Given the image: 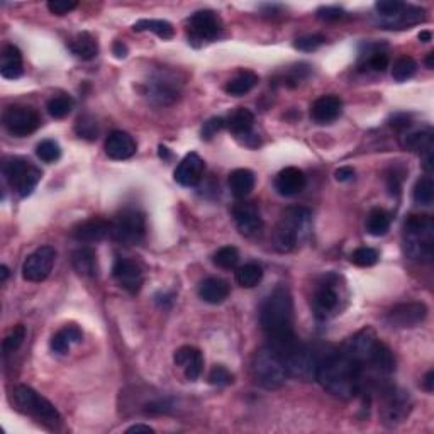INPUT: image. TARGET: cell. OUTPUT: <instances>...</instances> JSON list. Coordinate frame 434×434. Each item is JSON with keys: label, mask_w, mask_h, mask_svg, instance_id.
<instances>
[{"label": "cell", "mask_w": 434, "mask_h": 434, "mask_svg": "<svg viewBox=\"0 0 434 434\" xmlns=\"http://www.w3.org/2000/svg\"><path fill=\"white\" fill-rule=\"evenodd\" d=\"M294 304L290 290L285 285H278L260 309V324L268 338L270 348L283 356L299 341L294 333Z\"/></svg>", "instance_id": "cell-1"}, {"label": "cell", "mask_w": 434, "mask_h": 434, "mask_svg": "<svg viewBox=\"0 0 434 434\" xmlns=\"http://www.w3.org/2000/svg\"><path fill=\"white\" fill-rule=\"evenodd\" d=\"M316 380L334 397L348 401L363 392L365 375L362 367L341 350L319 358Z\"/></svg>", "instance_id": "cell-2"}, {"label": "cell", "mask_w": 434, "mask_h": 434, "mask_svg": "<svg viewBox=\"0 0 434 434\" xmlns=\"http://www.w3.org/2000/svg\"><path fill=\"white\" fill-rule=\"evenodd\" d=\"M404 248L412 260L429 261L434 249V221L428 214H411L404 226Z\"/></svg>", "instance_id": "cell-3"}, {"label": "cell", "mask_w": 434, "mask_h": 434, "mask_svg": "<svg viewBox=\"0 0 434 434\" xmlns=\"http://www.w3.org/2000/svg\"><path fill=\"white\" fill-rule=\"evenodd\" d=\"M251 373L256 384L268 390L280 389L289 378V372H287L283 358L270 346L261 348L253 356Z\"/></svg>", "instance_id": "cell-4"}, {"label": "cell", "mask_w": 434, "mask_h": 434, "mask_svg": "<svg viewBox=\"0 0 434 434\" xmlns=\"http://www.w3.org/2000/svg\"><path fill=\"white\" fill-rule=\"evenodd\" d=\"M311 221V212L304 207H289L283 210L280 221L273 231V244L277 251L289 253L297 246L300 236L306 233Z\"/></svg>", "instance_id": "cell-5"}, {"label": "cell", "mask_w": 434, "mask_h": 434, "mask_svg": "<svg viewBox=\"0 0 434 434\" xmlns=\"http://www.w3.org/2000/svg\"><path fill=\"white\" fill-rule=\"evenodd\" d=\"M12 394H14L16 406L25 414L33 416V418H36L40 423L46 424L51 429H58L62 426V416H59L57 407L31 387L17 385Z\"/></svg>", "instance_id": "cell-6"}, {"label": "cell", "mask_w": 434, "mask_h": 434, "mask_svg": "<svg viewBox=\"0 0 434 434\" xmlns=\"http://www.w3.org/2000/svg\"><path fill=\"white\" fill-rule=\"evenodd\" d=\"M2 171L12 190L21 197L31 195L42 177L41 170L38 166H34L31 161L24 160V158L17 156L4 161Z\"/></svg>", "instance_id": "cell-7"}, {"label": "cell", "mask_w": 434, "mask_h": 434, "mask_svg": "<svg viewBox=\"0 0 434 434\" xmlns=\"http://www.w3.org/2000/svg\"><path fill=\"white\" fill-rule=\"evenodd\" d=\"M146 233L144 214L135 207L122 209L121 212L110 221V236L118 243L132 246L143 241Z\"/></svg>", "instance_id": "cell-8"}, {"label": "cell", "mask_w": 434, "mask_h": 434, "mask_svg": "<svg viewBox=\"0 0 434 434\" xmlns=\"http://www.w3.org/2000/svg\"><path fill=\"white\" fill-rule=\"evenodd\" d=\"M375 392L382 399V419L389 426H397L411 412V397L409 392L397 389V387L389 384H378Z\"/></svg>", "instance_id": "cell-9"}, {"label": "cell", "mask_w": 434, "mask_h": 434, "mask_svg": "<svg viewBox=\"0 0 434 434\" xmlns=\"http://www.w3.org/2000/svg\"><path fill=\"white\" fill-rule=\"evenodd\" d=\"M282 358L283 363H285L287 372H289V377H295L304 382L316 380L317 367H319V355L309 345L297 341Z\"/></svg>", "instance_id": "cell-10"}, {"label": "cell", "mask_w": 434, "mask_h": 434, "mask_svg": "<svg viewBox=\"0 0 434 434\" xmlns=\"http://www.w3.org/2000/svg\"><path fill=\"white\" fill-rule=\"evenodd\" d=\"M343 294L336 277L324 278L312 295V312L317 321H328L341 311Z\"/></svg>", "instance_id": "cell-11"}, {"label": "cell", "mask_w": 434, "mask_h": 434, "mask_svg": "<svg viewBox=\"0 0 434 434\" xmlns=\"http://www.w3.org/2000/svg\"><path fill=\"white\" fill-rule=\"evenodd\" d=\"M180 88H182V81L173 72L160 70L153 73L146 81V97L154 105H169L177 101Z\"/></svg>", "instance_id": "cell-12"}, {"label": "cell", "mask_w": 434, "mask_h": 434, "mask_svg": "<svg viewBox=\"0 0 434 434\" xmlns=\"http://www.w3.org/2000/svg\"><path fill=\"white\" fill-rule=\"evenodd\" d=\"M41 124V118L33 107L12 105L4 113V126L12 136L24 137L33 135Z\"/></svg>", "instance_id": "cell-13"}, {"label": "cell", "mask_w": 434, "mask_h": 434, "mask_svg": "<svg viewBox=\"0 0 434 434\" xmlns=\"http://www.w3.org/2000/svg\"><path fill=\"white\" fill-rule=\"evenodd\" d=\"M222 24L214 11H199L188 19V38L192 41L209 42L219 38Z\"/></svg>", "instance_id": "cell-14"}, {"label": "cell", "mask_w": 434, "mask_h": 434, "mask_svg": "<svg viewBox=\"0 0 434 434\" xmlns=\"http://www.w3.org/2000/svg\"><path fill=\"white\" fill-rule=\"evenodd\" d=\"M57 251L51 246H42L25 258L23 265V277L28 282H42L53 270Z\"/></svg>", "instance_id": "cell-15"}, {"label": "cell", "mask_w": 434, "mask_h": 434, "mask_svg": "<svg viewBox=\"0 0 434 434\" xmlns=\"http://www.w3.org/2000/svg\"><path fill=\"white\" fill-rule=\"evenodd\" d=\"M428 316V307L423 302H407L399 304L392 311L387 312L385 322L394 329L416 328Z\"/></svg>", "instance_id": "cell-16"}, {"label": "cell", "mask_w": 434, "mask_h": 434, "mask_svg": "<svg viewBox=\"0 0 434 434\" xmlns=\"http://www.w3.org/2000/svg\"><path fill=\"white\" fill-rule=\"evenodd\" d=\"M113 277L114 280L119 283V287H122L124 290H127L129 294H137L143 287L144 275L141 266L136 261L127 260V258H119L113 266Z\"/></svg>", "instance_id": "cell-17"}, {"label": "cell", "mask_w": 434, "mask_h": 434, "mask_svg": "<svg viewBox=\"0 0 434 434\" xmlns=\"http://www.w3.org/2000/svg\"><path fill=\"white\" fill-rule=\"evenodd\" d=\"M233 217L239 233L244 236H255L263 227L260 210L253 202H238L233 207Z\"/></svg>", "instance_id": "cell-18"}, {"label": "cell", "mask_w": 434, "mask_h": 434, "mask_svg": "<svg viewBox=\"0 0 434 434\" xmlns=\"http://www.w3.org/2000/svg\"><path fill=\"white\" fill-rule=\"evenodd\" d=\"M205 163L197 153H188L175 170V182L182 187H195L204 175Z\"/></svg>", "instance_id": "cell-19"}, {"label": "cell", "mask_w": 434, "mask_h": 434, "mask_svg": "<svg viewBox=\"0 0 434 434\" xmlns=\"http://www.w3.org/2000/svg\"><path fill=\"white\" fill-rule=\"evenodd\" d=\"M72 236L80 243H97L110 236V221L102 217H92L73 227Z\"/></svg>", "instance_id": "cell-20"}, {"label": "cell", "mask_w": 434, "mask_h": 434, "mask_svg": "<svg viewBox=\"0 0 434 434\" xmlns=\"http://www.w3.org/2000/svg\"><path fill=\"white\" fill-rule=\"evenodd\" d=\"M173 360L175 365L183 370V375H185L187 380L195 382L200 377L202 367H204V358H202V353L197 348L182 346L180 350H177Z\"/></svg>", "instance_id": "cell-21"}, {"label": "cell", "mask_w": 434, "mask_h": 434, "mask_svg": "<svg viewBox=\"0 0 434 434\" xmlns=\"http://www.w3.org/2000/svg\"><path fill=\"white\" fill-rule=\"evenodd\" d=\"M306 187V175L295 166H287L275 178V188L283 197H294Z\"/></svg>", "instance_id": "cell-22"}, {"label": "cell", "mask_w": 434, "mask_h": 434, "mask_svg": "<svg viewBox=\"0 0 434 434\" xmlns=\"http://www.w3.org/2000/svg\"><path fill=\"white\" fill-rule=\"evenodd\" d=\"M136 153V141L124 131L110 132L105 139V154L110 160H127Z\"/></svg>", "instance_id": "cell-23"}, {"label": "cell", "mask_w": 434, "mask_h": 434, "mask_svg": "<svg viewBox=\"0 0 434 434\" xmlns=\"http://www.w3.org/2000/svg\"><path fill=\"white\" fill-rule=\"evenodd\" d=\"M343 102L336 96H322L311 105V118L317 124H329L336 121L341 114Z\"/></svg>", "instance_id": "cell-24"}, {"label": "cell", "mask_w": 434, "mask_h": 434, "mask_svg": "<svg viewBox=\"0 0 434 434\" xmlns=\"http://www.w3.org/2000/svg\"><path fill=\"white\" fill-rule=\"evenodd\" d=\"M360 67L363 70L370 68L373 72H385L389 67V55H387L385 46L378 42L363 45L362 53H360Z\"/></svg>", "instance_id": "cell-25"}, {"label": "cell", "mask_w": 434, "mask_h": 434, "mask_svg": "<svg viewBox=\"0 0 434 434\" xmlns=\"http://www.w3.org/2000/svg\"><path fill=\"white\" fill-rule=\"evenodd\" d=\"M199 297L207 304H222L229 297V285L217 277H209L199 285Z\"/></svg>", "instance_id": "cell-26"}, {"label": "cell", "mask_w": 434, "mask_h": 434, "mask_svg": "<svg viewBox=\"0 0 434 434\" xmlns=\"http://www.w3.org/2000/svg\"><path fill=\"white\" fill-rule=\"evenodd\" d=\"M23 53L14 45H7L2 51V64H0V75L4 79L16 80L23 75Z\"/></svg>", "instance_id": "cell-27"}, {"label": "cell", "mask_w": 434, "mask_h": 434, "mask_svg": "<svg viewBox=\"0 0 434 434\" xmlns=\"http://www.w3.org/2000/svg\"><path fill=\"white\" fill-rule=\"evenodd\" d=\"M72 265L75 272L81 277H96L97 275V256L92 248H79L73 251Z\"/></svg>", "instance_id": "cell-28"}, {"label": "cell", "mask_w": 434, "mask_h": 434, "mask_svg": "<svg viewBox=\"0 0 434 434\" xmlns=\"http://www.w3.org/2000/svg\"><path fill=\"white\" fill-rule=\"evenodd\" d=\"M229 188L236 199H244L255 188V173L248 169H238L229 175Z\"/></svg>", "instance_id": "cell-29"}, {"label": "cell", "mask_w": 434, "mask_h": 434, "mask_svg": "<svg viewBox=\"0 0 434 434\" xmlns=\"http://www.w3.org/2000/svg\"><path fill=\"white\" fill-rule=\"evenodd\" d=\"M68 46H70L72 53L75 55L76 58L85 59V62H90V59H93L98 55V45L96 38L88 33L76 34V36L68 42Z\"/></svg>", "instance_id": "cell-30"}, {"label": "cell", "mask_w": 434, "mask_h": 434, "mask_svg": "<svg viewBox=\"0 0 434 434\" xmlns=\"http://www.w3.org/2000/svg\"><path fill=\"white\" fill-rule=\"evenodd\" d=\"M226 126L236 137H243L251 132L253 126H255V115L249 109L239 107L236 109L233 114L229 115V119L226 121Z\"/></svg>", "instance_id": "cell-31"}, {"label": "cell", "mask_w": 434, "mask_h": 434, "mask_svg": "<svg viewBox=\"0 0 434 434\" xmlns=\"http://www.w3.org/2000/svg\"><path fill=\"white\" fill-rule=\"evenodd\" d=\"M258 75L253 72H241L238 73V75L234 76V79H231L226 84V93H229V96H234V97H241L244 96V93L251 92L253 88L256 87L258 84Z\"/></svg>", "instance_id": "cell-32"}, {"label": "cell", "mask_w": 434, "mask_h": 434, "mask_svg": "<svg viewBox=\"0 0 434 434\" xmlns=\"http://www.w3.org/2000/svg\"><path fill=\"white\" fill-rule=\"evenodd\" d=\"M390 222H392V216L390 212H387L385 209L375 207L368 212L367 216V233L375 238L385 236L390 229Z\"/></svg>", "instance_id": "cell-33"}, {"label": "cell", "mask_w": 434, "mask_h": 434, "mask_svg": "<svg viewBox=\"0 0 434 434\" xmlns=\"http://www.w3.org/2000/svg\"><path fill=\"white\" fill-rule=\"evenodd\" d=\"M132 29L137 33H141V31L154 33L158 38H161V40H171L175 34L173 25H171L169 21H163V19H141V21H137L135 25H132Z\"/></svg>", "instance_id": "cell-34"}, {"label": "cell", "mask_w": 434, "mask_h": 434, "mask_svg": "<svg viewBox=\"0 0 434 434\" xmlns=\"http://www.w3.org/2000/svg\"><path fill=\"white\" fill-rule=\"evenodd\" d=\"M263 278V268L256 263H246L236 270V282L243 289H253Z\"/></svg>", "instance_id": "cell-35"}, {"label": "cell", "mask_w": 434, "mask_h": 434, "mask_svg": "<svg viewBox=\"0 0 434 434\" xmlns=\"http://www.w3.org/2000/svg\"><path fill=\"white\" fill-rule=\"evenodd\" d=\"M402 144L406 146L407 149H411V152H426V149L433 148V131L431 129H426V131L411 132V135L404 137Z\"/></svg>", "instance_id": "cell-36"}, {"label": "cell", "mask_w": 434, "mask_h": 434, "mask_svg": "<svg viewBox=\"0 0 434 434\" xmlns=\"http://www.w3.org/2000/svg\"><path fill=\"white\" fill-rule=\"evenodd\" d=\"M73 104H75V102H73V98L70 96H67V93H59V96L50 98L46 109H48L51 118L63 119L72 113Z\"/></svg>", "instance_id": "cell-37"}, {"label": "cell", "mask_w": 434, "mask_h": 434, "mask_svg": "<svg viewBox=\"0 0 434 434\" xmlns=\"http://www.w3.org/2000/svg\"><path fill=\"white\" fill-rule=\"evenodd\" d=\"M414 202L419 205H431L434 202V182L431 177H421L412 190Z\"/></svg>", "instance_id": "cell-38"}, {"label": "cell", "mask_w": 434, "mask_h": 434, "mask_svg": "<svg viewBox=\"0 0 434 434\" xmlns=\"http://www.w3.org/2000/svg\"><path fill=\"white\" fill-rule=\"evenodd\" d=\"M418 70V63L412 57H401L392 67V79L395 81H406L414 76Z\"/></svg>", "instance_id": "cell-39"}, {"label": "cell", "mask_w": 434, "mask_h": 434, "mask_svg": "<svg viewBox=\"0 0 434 434\" xmlns=\"http://www.w3.org/2000/svg\"><path fill=\"white\" fill-rule=\"evenodd\" d=\"M212 260H214V263L219 266V268L233 270L236 268V265H238V261H239V253L234 246H224L214 253Z\"/></svg>", "instance_id": "cell-40"}, {"label": "cell", "mask_w": 434, "mask_h": 434, "mask_svg": "<svg viewBox=\"0 0 434 434\" xmlns=\"http://www.w3.org/2000/svg\"><path fill=\"white\" fill-rule=\"evenodd\" d=\"M36 154L41 161L55 163L59 160V156H62V148H59L57 141L45 139L36 146Z\"/></svg>", "instance_id": "cell-41"}, {"label": "cell", "mask_w": 434, "mask_h": 434, "mask_svg": "<svg viewBox=\"0 0 434 434\" xmlns=\"http://www.w3.org/2000/svg\"><path fill=\"white\" fill-rule=\"evenodd\" d=\"M75 131L76 135L80 137H84V139L93 141L97 139L98 136V127H97V121L92 118V115H81L79 118V121L75 124Z\"/></svg>", "instance_id": "cell-42"}, {"label": "cell", "mask_w": 434, "mask_h": 434, "mask_svg": "<svg viewBox=\"0 0 434 434\" xmlns=\"http://www.w3.org/2000/svg\"><path fill=\"white\" fill-rule=\"evenodd\" d=\"M324 42L326 38L321 36V34H306V36H300L294 41V48L299 51H306V53H312V51L319 50Z\"/></svg>", "instance_id": "cell-43"}, {"label": "cell", "mask_w": 434, "mask_h": 434, "mask_svg": "<svg viewBox=\"0 0 434 434\" xmlns=\"http://www.w3.org/2000/svg\"><path fill=\"white\" fill-rule=\"evenodd\" d=\"M377 261H378V251L373 248H358L355 249L353 255H351V263H355L356 266H362V268L373 266Z\"/></svg>", "instance_id": "cell-44"}, {"label": "cell", "mask_w": 434, "mask_h": 434, "mask_svg": "<svg viewBox=\"0 0 434 434\" xmlns=\"http://www.w3.org/2000/svg\"><path fill=\"white\" fill-rule=\"evenodd\" d=\"M24 339H25V326L17 324L16 328L7 334L6 339H4V345H2L4 346V351H6V353L16 351L17 348L23 345Z\"/></svg>", "instance_id": "cell-45"}, {"label": "cell", "mask_w": 434, "mask_h": 434, "mask_svg": "<svg viewBox=\"0 0 434 434\" xmlns=\"http://www.w3.org/2000/svg\"><path fill=\"white\" fill-rule=\"evenodd\" d=\"M209 384L216 385V387H226L229 384H233V375H231L229 370L222 365H216L209 373Z\"/></svg>", "instance_id": "cell-46"}, {"label": "cell", "mask_w": 434, "mask_h": 434, "mask_svg": "<svg viewBox=\"0 0 434 434\" xmlns=\"http://www.w3.org/2000/svg\"><path fill=\"white\" fill-rule=\"evenodd\" d=\"M226 126V121L222 118H210L207 122H204V126H202V139H212L214 136L217 135L219 131H221L222 127Z\"/></svg>", "instance_id": "cell-47"}, {"label": "cell", "mask_w": 434, "mask_h": 434, "mask_svg": "<svg viewBox=\"0 0 434 434\" xmlns=\"http://www.w3.org/2000/svg\"><path fill=\"white\" fill-rule=\"evenodd\" d=\"M70 346H72V341L68 339L67 334L63 333V329L58 331V333L51 338V350H53L55 353L67 355L68 351H70Z\"/></svg>", "instance_id": "cell-48"}, {"label": "cell", "mask_w": 434, "mask_h": 434, "mask_svg": "<svg viewBox=\"0 0 434 434\" xmlns=\"http://www.w3.org/2000/svg\"><path fill=\"white\" fill-rule=\"evenodd\" d=\"M79 4L72 2V0H50L48 2V11L55 16H64L68 12H72L73 8H76Z\"/></svg>", "instance_id": "cell-49"}, {"label": "cell", "mask_w": 434, "mask_h": 434, "mask_svg": "<svg viewBox=\"0 0 434 434\" xmlns=\"http://www.w3.org/2000/svg\"><path fill=\"white\" fill-rule=\"evenodd\" d=\"M317 17L322 21H339L345 17V11L339 7H321L317 11Z\"/></svg>", "instance_id": "cell-50"}, {"label": "cell", "mask_w": 434, "mask_h": 434, "mask_svg": "<svg viewBox=\"0 0 434 434\" xmlns=\"http://www.w3.org/2000/svg\"><path fill=\"white\" fill-rule=\"evenodd\" d=\"M390 126L394 129H397V131H402V129H407L411 126V119L409 115L406 114H395L392 119H390Z\"/></svg>", "instance_id": "cell-51"}, {"label": "cell", "mask_w": 434, "mask_h": 434, "mask_svg": "<svg viewBox=\"0 0 434 434\" xmlns=\"http://www.w3.org/2000/svg\"><path fill=\"white\" fill-rule=\"evenodd\" d=\"M63 333L67 334L68 339L72 341V345H79V343H81V339H84V334H81V331L76 328V326H64L63 328Z\"/></svg>", "instance_id": "cell-52"}, {"label": "cell", "mask_w": 434, "mask_h": 434, "mask_svg": "<svg viewBox=\"0 0 434 434\" xmlns=\"http://www.w3.org/2000/svg\"><path fill=\"white\" fill-rule=\"evenodd\" d=\"M334 178L338 182H350V180L355 178V170L351 166H341V169L334 171Z\"/></svg>", "instance_id": "cell-53"}, {"label": "cell", "mask_w": 434, "mask_h": 434, "mask_svg": "<svg viewBox=\"0 0 434 434\" xmlns=\"http://www.w3.org/2000/svg\"><path fill=\"white\" fill-rule=\"evenodd\" d=\"M113 53L115 55V58H126L127 57V46L124 45L122 41H115L113 46Z\"/></svg>", "instance_id": "cell-54"}, {"label": "cell", "mask_w": 434, "mask_h": 434, "mask_svg": "<svg viewBox=\"0 0 434 434\" xmlns=\"http://www.w3.org/2000/svg\"><path fill=\"white\" fill-rule=\"evenodd\" d=\"M423 385H424V389L428 390V392H433V390H434V372L433 370H429L426 373Z\"/></svg>", "instance_id": "cell-55"}, {"label": "cell", "mask_w": 434, "mask_h": 434, "mask_svg": "<svg viewBox=\"0 0 434 434\" xmlns=\"http://www.w3.org/2000/svg\"><path fill=\"white\" fill-rule=\"evenodd\" d=\"M126 433H154V429L146 426V424H135V426L127 428Z\"/></svg>", "instance_id": "cell-56"}, {"label": "cell", "mask_w": 434, "mask_h": 434, "mask_svg": "<svg viewBox=\"0 0 434 434\" xmlns=\"http://www.w3.org/2000/svg\"><path fill=\"white\" fill-rule=\"evenodd\" d=\"M419 40L423 42H429L433 40V33L431 31H421L419 33Z\"/></svg>", "instance_id": "cell-57"}, {"label": "cell", "mask_w": 434, "mask_h": 434, "mask_svg": "<svg viewBox=\"0 0 434 434\" xmlns=\"http://www.w3.org/2000/svg\"><path fill=\"white\" fill-rule=\"evenodd\" d=\"M160 158H165V160H169L170 158L169 148H166V146H160Z\"/></svg>", "instance_id": "cell-58"}, {"label": "cell", "mask_w": 434, "mask_h": 434, "mask_svg": "<svg viewBox=\"0 0 434 434\" xmlns=\"http://www.w3.org/2000/svg\"><path fill=\"white\" fill-rule=\"evenodd\" d=\"M0 275H2V282H6L7 277H8V268L6 265L0 266Z\"/></svg>", "instance_id": "cell-59"}, {"label": "cell", "mask_w": 434, "mask_h": 434, "mask_svg": "<svg viewBox=\"0 0 434 434\" xmlns=\"http://www.w3.org/2000/svg\"><path fill=\"white\" fill-rule=\"evenodd\" d=\"M426 64H428V68H434V53L431 51V53L428 55V58H426Z\"/></svg>", "instance_id": "cell-60"}]
</instances>
